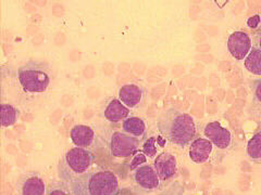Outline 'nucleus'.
<instances>
[{"label":"nucleus","mask_w":261,"mask_h":195,"mask_svg":"<svg viewBox=\"0 0 261 195\" xmlns=\"http://www.w3.org/2000/svg\"><path fill=\"white\" fill-rule=\"evenodd\" d=\"M203 136L220 150H228L233 143V136L230 130L218 121L208 123L203 128Z\"/></svg>","instance_id":"nucleus-8"},{"label":"nucleus","mask_w":261,"mask_h":195,"mask_svg":"<svg viewBox=\"0 0 261 195\" xmlns=\"http://www.w3.org/2000/svg\"><path fill=\"white\" fill-rule=\"evenodd\" d=\"M18 78L24 91L42 93L50 85V68L46 62L30 60L19 68Z\"/></svg>","instance_id":"nucleus-4"},{"label":"nucleus","mask_w":261,"mask_h":195,"mask_svg":"<svg viewBox=\"0 0 261 195\" xmlns=\"http://www.w3.org/2000/svg\"><path fill=\"white\" fill-rule=\"evenodd\" d=\"M154 170L160 178L161 182H166L173 178L177 172V159L169 152H161L154 157L153 164Z\"/></svg>","instance_id":"nucleus-10"},{"label":"nucleus","mask_w":261,"mask_h":195,"mask_svg":"<svg viewBox=\"0 0 261 195\" xmlns=\"http://www.w3.org/2000/svg\"><path fill=\"white\" fill-rule=\"evenodd\" d=\"M129 114L130 110L117 98H109L101 111L102 118L113 124L123 121L129 116Z\"/></svg>","instance_id":"nucleus-11"},{"label":"nucleus","mask_w":261,"mask_h":195,"mask_svg":"<svg viewBox=\"0 0 261 195\" xmlns=\"http://www.w3.org/2000/svg\"><path fill=\"white\" fill-rule=\"evenodd\" d=\"M73 195H119L117 176L110 170L97 167L69 182Z\"/></svg>","instance_id":"nucleus-2"},{"label":"nucleus","mask_w":261,"mask_h":195,"mask_svg":"<svg viewBox=\"0 0 261 195\" xmlns=\"http://www.w3.org/2000/svg\"><path fill=\"white\" fill-rule=\"evenodd\" d=\"M157 129L167 141L179 148L191 144L197 136V127L194 118L174 108H169L160 114Z\"/></svg>","instance_id":"nucleus-1"},{"label":"nucleus","mask_w":261,"mask_h":195,"mask_svg":"<svg viewBox=\"0 0 261 195\" xmlns=\"http://www.w3.org/2000/svg\"><path fill=\"white\" fill-rule=\"evenodd\" d=\"M95 155L92 150L74 146L64 153L59 160L58 175L60 180L70 182L79 176L86 174L94 165Z\"/></svg>","instance_id":"nucleus-3"},{"label":"nucleus","mask_w":261,"mask_h":195,"mask_svg":"<svg viewBox=\"0 0 261 195\" xmlns=\"http://www.w3.org/2000/svg\"><path fill=\"white\" fill-rule=\"evenodd\" d=\"M132 180L136 188L144 192L149 193L159 189L161 184L160 178L158 177L156 170L150 164H145L133 170Z\"/></svg>","instance_id":"nucleus-6"},{"label":"nucleus","mask_w":261,"mask_h":195,"mask_svg":"<svg viewBox=\"0 0 261 195\" xmlns=\"http://www.w3.org/2000/svg\"><path fill=\"white\" fill-rule=\"evenodd\" d=\"M252 48L250 36L246 31L236 30L227 39V49L235 60L242 61L246 59Z\"/></svg>","instance_id":"nucleus-9"},{"label":"nucleus","mask_w":261,"mask_h":195,"mask_svg":"<svg viewBox=\"0 0 261 195\" xmlns=\"http://www.w3.org/2000/svg\"><path fill=\"white\" fill-rule=\"evenodd\" d=\"M147 156L145 155V154L141 151L138 152L137 154H135V155L133 156L132 160H130V164H129V169L130 170H134L138 167H141L145 164H147Z\"/></svg>","instance_id":"nucleus-22"},{"label":"nucleus","mask_w":261,"mask_h":195,"mask_svg":"<svg viewBox=\"0 0 261 195\" xmlns=\"http://www.w3.org/2000/svg\"><path fill=\"white\" fill-rule=\"evenodd\" d=\"M252 46L259 48L261 50V28L257 29L252 36Z\"/></svg>","instance_id":"nucleus-23"},{"label":"nucleus","mask_w":261,"mask_h":195,"mask_svg":"<svg viewBox=\"0 0 261 195\" xmlns=\"http://www.w3.org/2000/svg\"><path fill=\"white\" fill-rule=\"evenodd\" d=\"M246 154L254 162H261V129L250 138L247 143Z\"/></svg>","instance_id":"nucleus-18"},{"label":"nucleus","mask_w":261,"mask_h":195,"mask_svg":"<svg viewBox=\"0 0 261 195\" xmlns=\"http://www.w3.org/2000/svg\"><path fill=\"white\" fill-rule=\"evenodd\" d=\"M0 116H2V126L4 128L10 127L16 124L20 117V111L9 103H2L0 108Z\"/></svg>","instance_id":"nucleus-17"},{"label":"nucleus","mask_w":261,"mask_h":195,"mask_svg":"<svg viewBox=\"0 0 261 195\" xmlns=\"http://www.w3.org/2000/svg\"><path fill=\"white\" fill-rule=\"evenodd\" d=\"M119 98L118 99L123 103L125 107H127L129 110L137 108L140 105L145 96V90L144 88L135 85V84H127L122 86L119 89Z\"/></svg>","instance_id":"nucleus-14"},{"label":"nucleus","mask_w":261,"mask_h":195,"mask_svg":"<svg viewBox=\"0 0 261 195\" xmlns=\"http://www.w3.org/2000/svg\"><path fill=\"white\" fill-rule=\"evenodd\" d=\"M16 191L19 195H46L47 185L38 173L31 172L19 177Z\"/></svg>","instance_id":"nucleus-7"},{"label":"nucleus","mask_w":261,"mask_h":195,"mask_svg":"<svg viewBox=\"0 0 261 195\" xmlns=\"http://www.w3.org/2000/svg\"><path fill=\"white\" fill-rule=\"evenodd\" d=\"M157 140H156V137H150V138H147L146 140H144L143 144H142V152L145 154L147 157H154L157 155Z\"/></svg>","instance_id":"nucleus-20"},{"label":"nucleus","mask_w":261,"mask_h":195,"mask_svg":"<svg viewBox=\"0 0 261 195\" xmlns=\"http://www.w3.org/2000/svg\"><path fill=\"white\" fill-rule=\"evenodd\" d=\"M244 67L250 74L261 76V50L252 46L249 54L244 60Z\"/></svg>","instance_id":"nucleus-16"},{"label":"nucleus","mask_w":261,"mask_h":195,"mask_svg":"<svg viewBox=\"0 0 261 195\" xmlns=\"http://www.w3.org/2000/svg\"><path fill=\"white\" fill-rule=\"evenodd\" d=\"M214 152V144L208 139L203 138H196L190 144L189 156L194 164H203L209 160Z\"/></svg>","instance_id":"nucleus-12"},{"label":"nucleus","mask_w":261,"mask_h":195,"mask_svg":"<svg viewBox=\"0 0 261 195\" xmlns=\"http://www.w3.org/2000/svg\"><path fill=\"white\" fill-rule=\"evenodd\" d=\"M70 139L77 148L91 150L96 141V134L87 125H74L70 130Z\"/></svg>","instance_id":"nucleus-13"},{"label":"nucleus","mask_w":261,"mask_h":195,"mask_svg":"<svg viewBox=\"0 0 261 195\" xmlns=\"http://www.w3.org/2000/svg\"><path fill=\"white\" fill-rule=\"evenodd\" d=\"M252 101L261 110V78L250 81Z\"/></svg>","instance_id":"nucleus-21"},{"label":"nucleus","mask_w":261,"mask_h":195,"mask_svg":"<svg viewBox=\"0 0 261 195\" xmlns=\"http://www.w3.org/2000/svg\"><path fill=\"white\" fill-rule=\"evenodd\" d=\"M122 132H124L130 136L136 137L138 139L146 140L147 127L145 121L138 116H128L122 121Z\"/></svg>","instance_id":"nucleus-15"},{"label":"nucleus","mask_w":261,"mask_h":195,"mask_svg":"<svg viewBox=\"0 0 261 195\" xmlns=\"http://www.w3.org/2000/svg\"><path fill=\"white\" fill-rule=\"evenodd\" d=\"M143 140L130 136L122 130L112 132L109 136L108 149L112 156L118 158H126L134 156L143 144Z\"/></svg>","instance_id":"nucleus-5"},{"label":"nucleus","mask_w":261,"mask_h":195,"mask_svg":"<svg viewBox=\"0 0 261 195\" xmlns=\"http://www.w3.org/2000/svg\"><path fill=\"white\" fill-rule=\"evenodd\" d=\"M46 195H73V192L68 182L59 180L51 181L47 185Z\"/></svg>","instance_id":"nucleus-19"}]
</instances>
